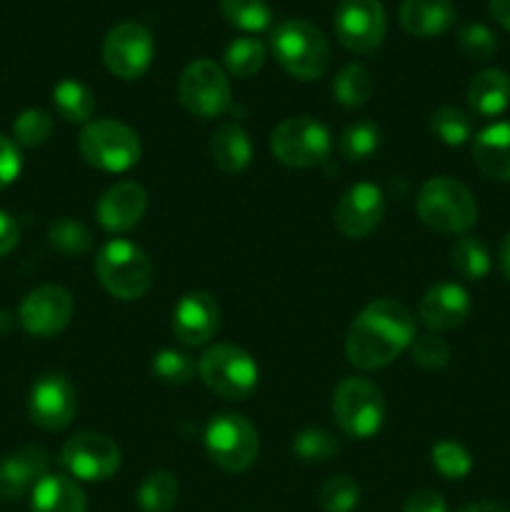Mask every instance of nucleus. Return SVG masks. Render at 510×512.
I'll use <instances>...</instances> for the list:
<instances>
[{"mask_svg": "<svg viewBox=\"0 0 510 512\" xmlns=\"http://www.w3.org/2000/svg\"><path fill=\"white\" fill-rule=\"evenodd\" d=\"M415 340L413 313L390 298L373 300L350 323L345 355L360 370H378L393 363Z\"/></svg>", "mask_w": 510, "mask_h": 512, "instance_id": "1", "label": "nucleus"}, {"mask_svg": "<svg viewBox=\"0 0 510 512\" xmlns=\"http://www.w3.org/2000/svg\"><path fill=\"white\" fill-rule=\"evenodd\" d=\"M270 50L280 68L295 80L323 78L330 65V43L308 20H283L270 35Z\"/></svg>", "mask_w": 510, "mask_h": 512, "instance_id": "2", "label": "nucleus"}, {"mask_svg": "<svg viewBox=\"0 0 510 512\" xmlns=\"http://www.w3.org/2000/svg\"><path fill=\"white\" fill-rule=\"evenodd\" d=\"M420 220L443 235H465L478 223V203L468 185L455 178H430L415 200Z\"/></svg>", "mask_w": 510, "mask_h": 512, "instance_id": "3", "label": "nucleus"}, {"mask_svg": "<svg viewBox=\"0 0 510 512\" xmlns=\"http://www.w3.org/2000/svg\"><path fill=\"white\" fill-rule=\"evenodd\" d=\"M95 275L113 298L138 300L153 283V263L140 245L125 238H113L95 258Z\"/></svg>", "mask_w": 510, "mask_h": 512, "instance_id": "4", "label": "nucleus"}, {"mask_svg": "<svg viewBox=\"0 0 510 512\" xmlns=\"http://www.w3.org/2000/svg\"><path fill=\"white\" fill-rule=\"evenodd\" d=\"M78 148L85 163L103 173H125L138 165L143 153L138 133L120 120H93L85 125Z\"/></svg>", "mask_w": 510, "mask_h": 512, "instance_id": "5", "label": "nucleus"}, {"mask_svg": "<svg viewBox=\"0 0 510 512\" xmlns=\"http://www.w3.org/2000/svg\"><path fill=\"white\" fill-rule=\"evenodd\" d=\"M333 418L340 433L353 440H370L385 423V400L370 380L345 378L333 390Z\"/></svg>", "mask_w": 510, "mask_h": 512, "instance_id": "6", "label": "nucleus"}, {"mask_svg": "<svg viewBox=\"0 0 510 512\" xmlns=\"http://www.w3.org/2000/svg\"><path fill=\"white\" fill-rule=\"evenodd\" d=\"M198 375L208 390L225 400H245L258 388V365L238 345H213L198 360Z\"/></svg>", "mask_w": 510, "mask_h": 512, "instance_id": "7", "label": "nucleus"}, {"mask_svg": "<svg viewBox=\"0 0 510 512\" xmlns=\"http://www.w3.org/2000/svg\"><path fill=\"white\" fill-rule=\"evenodd\" d=\"M205 450L225 473H245L258 458V430L243 415L220 413L205 428Z\"/></svg>", "mask_w": 510, "mask_h": 512, "instance_id": "8", "label": "nucleus"}, {"mask_svg": "<svg viewBox=\"0 0 510 512\" xmlns=\"http://www.w3.org/2000/svg\"><path fill=\"white\" fill-rule=\"evenodd\" d=\"M270 150L290 168H315L328 160L333 138L320 120L308 115L285 118L270 135Z\"/></svg>", "mask_w": 510, "mask_h": 512, "instance_id": "9", "label": "nucleus"}, {"mask_svg": "<svg viewBox=\"0 0 510 512\" xmlns=\"http://www.w3.org/2000/svg\"><path fill=\"white\" fill-rule=\"evenodd\" d=\"M178 98L183 108L195 118H220L233 105L230 80L218 63L208 58L193 60L180 73Z\"/></svg>", "mask_w": 510, "mask_h": 512, "instance_id": "10", "label": "nucleus"}, {"mask_svg": "<svg viewBox=\"0 0 510 512\" xmlns=\"http://www.w3.org/2000/svg\"><path fill=\"white\" fill-rule=\"evenodd\" d=\"M155 58V40L145 25L123 20L105 35L103 63L115 78L138 80L150 70Z\"/></svg>", "mask_w": 510, "mask_h": 512, "instance_id": "11", "label": "nucleus"}, {"mask_svg": "<svg viewBox=\"0 0 510 512\" xmlns=\"http://www.w3.org/2000/svg\"><path fill=\"white\" fill-rule=\"evenodd\" d=\"M333 28L343 48L370 55L385 40L388 18L380 0H340L333 15Z\"/></svg>", "mask_w": 510, "mask_h": 512, "instance_id": "12", "label": "nucleus"}, {"mask_svg": "<svg viewBox=\"0 0 510 512\" xmlns=\"http://www.w3.org/2000/svg\"><path fill=\"white\" fill-rule=\"evenodd\" d=\"M60 463L73 478L100 483L118 473L120 448L115 440L100 433H78L60 450Z\"/></svg>", "mask_w": 510, "mask_h": 512, "instance_id": "13", "label": "nucleus"}, {"mask_svg": "<svg viewBox=\"0 0 510 512\" xmlns=\"http://www.w3.org/2000/svg\"><path fill=\"white\" fill-rule=\"evenodd\" d=\"M75 313L73 295L60 285H40L30 290L18 308L23 330L33 338H55L70 325Z\"/></svg>", "mask_w": 510, "mask_h": 512, "instance_id": "14", "label": "nucleus"}, {"mask_svg": "<svg viewBox=\"0 0 510 512\" xmlns=\"http://www.w3.org/2000/svg\"><path fill=\"white\" fill-rule=\"evenodd\" d=\"M78 398L75 388L63 373H45L30 388L28 415L38 428L63 430L73 423Z\"/></svg>", "mask_w": 510, "mask_h": 512, "instance_id": "15", "label": "nucleus"}, {"mask_svg": "<svg viewBox=\"0 0 510 512\" xmlns=\"http://www.w3.org/2000/svg\"><path fill=\"white\" fill-rule=\"evenodd\" d=\"M385 215V198L383 190L375 183H358L340 195L338 205L333 210L335 228L345 238H368L380 225Z\"/></svg>", "mask_w": 510, "mask_h": 512, "instance_id": "16", "label": "nucleus"}, {"mask_svg": "<svg viewBox=\"0 0 510 512\" xmlns=\"http://www.w3.org/2000/svg\"><path fill=\"white\" fill-rule=\"evenodd\" d=\"M145 210H148L145 188L133 180H125V183H115L113 188L100 195L98 205H95V218L103 230L123 235L143 220Z\"/></svg>", "mask_w": 510, "mask_h": 512, "instance_id": "17", "label": "nucleus"}, {"mask_svg": "<svg viewBox=\"0 0 510 512\" xmlns=\"http://www.w3.org/2000/svg\"><path fill=\"white\" fill-rule=\"evenodd\" d=\"M220 328V308L213 295L195 293L183 295L173 310V335L188 348L205 345L215 338Z\"/></svg>", "mask_w": 510, "mask_h": 512, "instance_id": "18", "label": "nucleus"}, {"mask_svg": "<svg viewBox=\"0 0 510 512\" xmlns=\"http://www.w3.org/2000/svg\"><path fill=\"white\" fill-rule=\"evenodd\" d=\"M420 320L433 333L453 330L463 325L470 315V295L458 283H438L423 295L418 308Z\"/></svg>", "mask_w": 510, "mask_h": 512, "instance_id": "19", "label": "nucleus"}, {"mask_svg": "<svg viewBox=\"0 0 510 512\" xmlns=\"http://www.w3.org/2000/svg\"><path fill=\"white\" fill-rule=\"evenodd\" d=\"M48 453L43 448H20L0 463V500L13 503L33 490L48 475Z\"/></svg>", "mask_w": 510, "mask_h": 512, "instance_id": "20", "label": "nucleus"}, {"mask_svg": "<svg viewBox=\"0 0 510 512\" xmlns=\"http://www.w3.org/2000/svg\"><path fill=\"white\" fill-rule=\"evenodd\" d=\"M453 0H403L400 3V25L415 38H435L448 33L455 25Z\"/></svg>", "mask_w": 510, "mask_h": 512, "instance_id": "21", "label": "nucleus"}, {"mask_svg": "<svg viewBox=\"0 0 510 512\" xmlns=\"http://www.w3.org/2000/svg\"><path fill=\"white\" fill-rule=\"evenodd\" d=\"M473 163L485 178L510 180V120L488 125L475 135Z\"/></svg>", "mask_w": 510, "mask_h": 512, "instance_id": "22", "label": "nucleus"}, {"mask_svg": "<svg viewBox=\"0 0 510 512\" xmlns=\"http://www.w3.org/2000/svg\"><path fill=\"white\" fill-rule=\"evenodd\" d=\"M468 105L480 118H498L510 108V75L498 68L475 73L468 83Z\"/></svg>", "mask_w": 510, "mask_h": 512, "instance_id": "23", "label": "nucleus"}, {"mask_svg": "<svg viewBox=\"0 0 510 512\" xmlns=\"http://www.w3.org/2000/svg\"><path fill=\"white\" fill-rule=\"evenodd\" d=\"M30 512H88V500L68 475H45L30 495Z\"/></svg>", "mask_w": 510, "mask_h": 512, "instance_id": "24", "label": "nucleus"}, {"mask_svg": "<svg viewBox=\"0 0 510 512\" xmlns=\"http://www.w3.org/2000/svg\"><path fill=\"white\" fill-rule=\"evenodd\" d=\"M210 155L223 173H243L253 160V143L238 123H223L210 138Z\"/></svg>", "mask_w": 510, "mask_h": 512, "instance_id": "25", "label": "nucleus"}, {"mask_svg": "<svg viewBox=\"0 0 510 512\" xmlns=\"http://www.w3.org/2000/svg\"><path fill=\"white\" fill-rule=\"evenodd\" d=\"M53 105L68 123H88L95 113V95L80 80L65 78L53 88Z\"/></svg>", "mask_w": 510, "mask_h": 512, "instance_id": "26", "label": "nucleus"}, {"mask_svg": "<svg viewBox=\"0 0 510 512\" xmlns=\"http://www.w3.org/2000/svg\"><path fill=\"white\" fill-rule=\"evenodd\" d=\"M225 23L243 33H263L273 25V10L268 0H218Z\"/></svg>", "mask_w": 510, "mask_h": 512, "instance_id": "27", "label": "nucleus"}, {"mask_svg": "<svg viewBox=\"0 0 510 512\" xmlns=\"http://www.w3.org/2000/svg\"><path fill=\"white\" fill-rule=\"evenodd\" d=\"M450 265L465 280H483L490 273V253L475 235H460L450 248Z\"/></svg>", "mask_w": 510, "mask_h": 512, "instance_id": "28", "label": "nucleus"}, {"mask_svg": "<svg viewBox=\"0 0 510 512\" xmlns=\"http://www.w3.org/2000/svg\"><path fill=\"white\" fill-rule=\"evenodd\" d=\"M373 95V75L360 63H348L333 80V98L343 108H360Z\"/></svg>", "mask_w": 510, "mask_h": 512, "instance_id": "29", "label": "nucleus"}, {"mask_svg": "<svg viewBox=\"0 0 510 512\" xmlns=\"http://www.w3.org/2000/svg\"><path fill=\"white\" fill-rule=\"evenodd\" d=\"M178 503V480L168 470H155L140 483L138 508L143 512H170Z\"/></svg>", "mask_w": 510, "mask_h": 512, "instance_id": "30", "label": "nucleus"}, {"mask_svg": "<svg viewBox=\"0 0 510 512\" xmlns=\"http://www.w3.org/2000/svg\"><path fill=\"white\" fill-rule=\"evenodd\" d=\"M223 63L233 78H250V75L263 68L265 45L258 38H250V35L230 40L228 48H225Z\"/></svg>", "mask_w": 510, "mask_h": 512, "instance_id": "31", "label": "nucleus"}, {"mask_svg": "<svg viewBox=\"0 0 510 512\" xmlns=\"http://www.w3.org/2000/svg\"><path fill=\"white\" fill-rule=\"evenodd\" d=\"M340 155L350 163H363L380 148V128L373 120H355L340 135Z\"/></svg>", "mask_w": 510, "mask_h": 512, "instance_id": "32", "label": "nucleus"}, {"mask_svg": "<svg viewBox=\"0 0 510 512\" xmlns=\"http://www.w3.org/2000/svg\"><path fill=\"white\" fill-rule=\"evenodd\" d=\"M430 130L440 143L458 148L473 138V120L465 110L453 108V105H443L430 115Z\"/></svg>", "mask_w": 510, "mask_h": 512, "instance_id": "33", "label": "nucleus"}, {"mask_svg": "<svg viewBox=\"0 0 510 512\" xmlns=\"http://www.w3.org/2000/svg\"><path fill=\"white\" fill-rule=\"evenodd\" d=\"M430 460L445 480H463L473 470V455L458 440H438L430 450Z\"/></svg>", "mask_w": 510, "mask_h": 512, "instance_id": "34", "label": "nucleus"}, {"mask_svg": "<svg viewBox=\"0 0 510 512\" xmlns=\"http://www.w3.org/2000/svg\"><path fill=\"white\" fill-rule=\"evenodd\" d=\"M150 370H153L155 378L168 385H188L195 378V373H198V365L183 350L163 348L160 353L153 355Z\"/></svg>", "mask_w": 510, "mask_h": 512, "instance_id": "35", "label": "nucleus"}, {"mask_svg": "<svg viewBox=\"0 0 510 512\" xmlns=\"http://www.w3.org/2000/svg\"><path fill=\"white\" fill-rule=\"evenodd\" d=\"M48 238L53 248H58L65 255H85L93 248V235L80 220L58 218L50 223Z\"/></svg>", "mask_w": 510, "mask_h": 512, "instance_id": "36", "label": "nucleus"}, {"mask_svg": "<svg viewBox=\"0 0 510 512\" xmlns=\"http://www.w3.org/2000/svg\"><path fill=\"white\" fill-rule=\"evenodd\" d=\"M53 135V118L40 108H28L15 118L13 138L15 145L23 148H40Z\"/></svg>", "mask_w": 510, "mask_h": 512, "instance_id": "37", "label": "nucleus"}, {"mask_svg": "<svg viewBox=\"0 0 510 512\" xmlns=\"http://www.w3.org/2000/svg\"><path fill=\"white\" fill-rule=\"evenodd\" d=\"M338 450L340 445L335 435L323 428H308L295 435L293 440V453L305 463H323V460L333 458Z\"/></svg>", "mask_w": 510, "mask_h": 512, "instance_id": "38", "label": "nucleus"}, {"mask_svg": "<svg viewBox=\"0 0 510 512\" xmlns=\"http://www.w3.org/2000/svg\"><path fill=\"white\" fill-rule=\"evenodd\" d=\"M360 503V488L348 475H335L320 490L323 512H353Z\"/></svg>", "mask_w": 510, "mask_h": 512, "instance_id": "39", "label": "nucleus"}, {"mask_svg": "<svg viewBox=\"0 0 510 512\" xmlns=\"http://www.w3.org/2000/svg\"><path fill=\"white\" fill-rule=\"evenodd\" d=\"M458 48L470 60H490L498 53V38L483 23H468L458 30Z\"/></svg>", "mask_w": 510, "mask_h": 512, "instance_id": "40", "label": "nucleus"}, {"mask_svg": "<svg viewBox=\"0 0 510 512\" xmlns=\"http://www.w3.org/2000/svg\"><path fill=\"white\" fill-rule=\"evenodd\" d=\"M410 355H413V363L420 365L425 370H440L448 365L450 360V348L443 338H438L435 333L428 335H415L413 345H410Z\"/></svg>", "mask_w": 510, "mask_h": 512, "instance_id": "41", "label": "nucleus"}, {"mask_svg": "<svg viewBox=\"0 0 510 512\" xmlns=\"http://www.w3.org/2000/svg\"><path fill=\"white\" fill-rule=\"evenodd\" d=\"M20 168H23V158H20L18 145L5 138V135H0V190L8 188L18 178Z\"/></svg>", "mask_w": 510, "mask_h": 512, "instance_id": "42", "label": "nucleus"}, {"mask_svg": "<svg viewBox=\"0 0 510 512\" xmlns=\"http://www.w3.org/2000/svg\"><path fill=\"white\" fill-rule=\"evenodd\" d=\"M403 512H448V505L435 490H418L405 500Z\"/></svg>", "mask_w": 510, "mask_h": 512, "instance_id": "43", "label": "nucleus"}, {"mask_svg": "<svg viewBox=\"0 0 510 512\" xmlns=\"http://www.w3.org/2000/svg\"><path fill=\"white\" fill-rule=\"evenodd\" d=\"M18 238H20V228L18 223H15V218L0 210V258H5V255L18 245Z\"/></svg>", "mask_w": 510, "mask_h": 512, "instance_id": "44", "label": "nucleus"}, {"mask_svg": "<svg viewBox=\"0 0 510 512\" xmlns=\"http://www.w3.org/2000/svg\"><path fill=\"white\" fill-rule=\"evenodd\" d=\"M488 5L495 23H498L500 28L510 30V0H488Z\"/></svg>", "mask_w": 510, "mask_h": 512, "instance_id": "45", "label": "nucleus"}, {"mask_svg": "<svg viewBox=\"0 0 510 512\" xmlns=\"http://www.w3.org/2000/svg\"><path fill=\"white\" fill-rule=\"evenodd\" d=\"M498 265H500V273H503L505 280H508V283H510V233L505 235L503 243H500Z\"/></svg>", "mask_w": 510, "mask_h": 512, "instance_id": "46", "label": "nucleus"}, {"mask_svg": "<svg viewBox=\"0 0 510 512\" xmlns=\"http://www.w3.org/2000/svg\"><path fill=\"white\" fill-rule=\"evenodd\" d=\"M460 512H510V510L500 503H475V505H468V508H463Z\"/></svg>", "mask_w": 510, "mask_h": 512, "instance_id": "47", "label": "nucleus"}, {"mask_svg": "<svg viewBox=\"0 0 510 512\" xmlns=\"http://www.w3.org/2000/svg\"><path fill=\"white\" fill-rule=\"evenodd\" d=\"M10 325H13V318H10V313L0 310V333H8Z\"/></svg>", "mask_w": 510, "mask_h": 512, "instance_id": "48", "label": "nucleus"}]
</instances>
